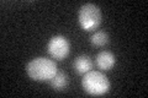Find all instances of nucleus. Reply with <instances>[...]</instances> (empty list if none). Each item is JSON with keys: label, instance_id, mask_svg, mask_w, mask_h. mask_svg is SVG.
Returning a JSON list of instances; mask_svg holds the SVG:
<instances>
[{"label": "nucleus", "instance_id": "6e6552de", "mask_svg": "<svg viewBox=\"0 0 148 98\" xmlns=\"http://www.w3.org/2000/svg\"><path fill=\"white\" fill-rule=\"evenodd\" d=\"M90 42L95 47H104L109 43V34L104 31H96L90 37Z\"/></svg>", "mask_w": 148, "mask_h": 98}, {"label": "nucleus", "instance_id": "423d86ee", "mask_svg": "<svg viewBox=\"0 0 148 98\" xmlns=\"http://www.w3.org/2000/svg\"><path fill=\"white\" fill-rule=\"evenodd\" d=\"M73 66L77 70L78 74L84 75V74L91 71L94 64H92V60L88 55H79V57H77V59L74 60Z\"/></svg>", "mask_w": 148, "mask_h": 98}, {"label": "nucleus", "instance_id": "39448f33", "mask_svg": "<svg viewBox=\"0 0 148 98\" xmlns=\"http://www.w3.org/2000/svg\"><path fill=\"white\" fill-rule=\"evenodd\" d=\"M95 63L100 70L108 71V70H111L114 68L115 63H116V58H115V55L111 52L103 50V52H100L98 55H96Z\"/></svg>", "mask_w": 148, "mask_h": 98}, {"label": "nucleus", "instance_id": "7ed1b4c3", "mask_svg": "<svg viewBox=\"0 0 148 98\" xmlns=\"http://www.w3.org/2000/svg\"><path fill=\"white\" fill-rule=\"evenodd\" d=\"M78 20L79 25L84 31H94L100 26L101 20H103V14L99 6L95 4H84L79 9L78 14Z\"/></svg>", "mask_w": 148, "mask_h": 98}, {"label": "nucleus", "instance_id": "f03ea898", "mask_svg": "<svg viewBox=\"0 0 148 98\" xmlns=\"http://www.w3.org/2000/svg\"><path fill=\"white\" fill-rule=\"evenodd\" d=\"M82 86L86 93L91 96H103L110 90V81L101 71H91L84 74Z\"/></svg>", "mask_w": 148, "mask_h": 98}, {"label": "nucleus", "instance_id": "20e7f679", "mask_svg": "<svg viewBox=\"0 0 148 98\" xmlns=\"http://www.w3.org/2000/svg\"><path fill=\"white\" fill-rule=\"evenodd\" d=\"M47 52L48 54L56 60H63L66 59L69 52H71V44L69 41L64 36H54L49 39L47 44Z\"/></svg>", "mask_w": 148, "mask_h": 98}, {"label": "nucleus", "instance_id": "f257e3e1", "mask_svg": "<svg viewBox=\"0 0 148 98\" xmlns=\"http://www.w3.org/2000/svg\"><path fill=\"white\" fill-rule=\"evenodd\" d=\"M26 72L30 78L38 82H49L58 72L57 64L52 59L38 57L26 65Z\"/></svg>", "mask_w": 148, "mask_h": 98}, {"label": "nucleus", "instance_id": "0eeeda50", "mask_svg": "<svg viewBox=\"0 0 148 98\" xmlns=\"http://www.w3.org/2000/svg\"><path fill=\"white\" fill-rule=\"evenodd\" d=\"M68 82H69L68 76H67V74H64V72H57L54 75V77L49 81L51 86H52L53 90H56V91H64L68 86Z\"/></svg>", "mask_w": 148, "mask_h": 98}]
</instances>
